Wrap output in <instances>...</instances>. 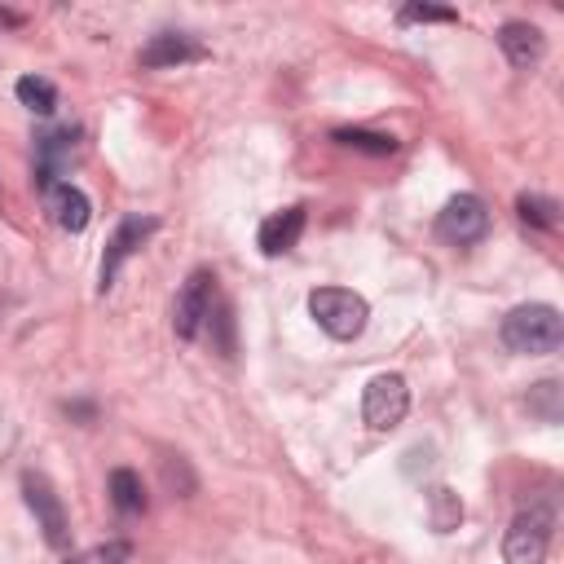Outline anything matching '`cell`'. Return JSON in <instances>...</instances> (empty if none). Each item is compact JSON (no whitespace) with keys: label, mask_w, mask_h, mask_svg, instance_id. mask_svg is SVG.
I'll use <instances>...</instances> for the list:
<instances>
[{"label":"cell","mask_w":564,"mask_h":564,"mask_svg":"<svg viewBox=\"0 0 564 564\" xmlns=\"http://www.w3.org/2000/svg\"><path fill=\"white\" fill-rule=\"evenodd\" d=\"M529 410L542 414V423H560V383H555V379H542V383L529 392Z\"/></svg>","instance_id":"cell-19"},{"label":"cell","mask_w":564,"mask_h":564,"mask_svg":"<svg viewBox=\"0 0 564 564\" xmlns=\"http://www.w3.org/2000/svg\"><path fill=\"white\" fill-rule=\"evenodd\" d=\"M141 66L150 70H172V66H185V62H203L207 48L194 40V35H181V31H159L150 35V44H141Z\"/></svg>","instance_id":"cell-9"},{"label":"cell","mask_w":564,"mask_h":564,"mask_svg":"<svg viewBox=\"0 0 564 564\" xmlns=\"http://www.w3.org/2000/svg\"><path fill=\"white\" fill-rule=\"evenodd\" d=\"M123 560H128V542H106V546H97L79 560H66V564H123Z\"/></svg>","instance_id":"cell-21"},{"label":"cell","mask_w":564,"mask_h":564,"mask_svg":"<svg viewBox=\"0 0 564 564\" xmlns=\"http://www.w3.org/2000/svg\"><path fill=\"white\" fill-rule=\"evenodd\" d=\"M212 273L207 269H194L189 278H185V286L176 291V304H172V330L181 335V339H194L198 330H203V322H207V313H212Z\"/></svg>","instance_id":"cell-5"},{"label":"cell","mask_w":564,"mask_h":564,"mask_svg":"<svg viewBox=\"0 0 564 564\" xmlns=\"http://www.w3.org/2000/svg\"><path fill=\"white\" fill-rule=\"evenodd\" d=\"M516 207H520L524 220H533V225H542V229H555V220H560V216H555V212H560L555 198H542V194H520Z\"/></svg>","instance_id":"cell-18"},{"label":"cell","mask_w":564,"mask_h":564,"mask_svg":"<svg viewBox=\"0 0 564 564\" xmlns=\"http://www.w3.org/2000/svg\"><path fill=\"white\" fill-rule=\"evenodd\" d=\"M304 234V207H282L260 225V251L264 256H286Z\"/></svg>","instance_id":"cell-13"},{"label":"cell","mask_w":564,"mask_h":564,"mask_svg":"<svg viewBox=\"0 0 564 564\" xmlns=\"http://www.w3.org/2000/svg\"><path fill=\"white\" fill-rule=\"evenodd\" d=\"M436 229H441L445 242L467 247V242H480V238H485V229H489V212H485V203H480L476 194H454V198L445 203Z\"/></svg>","instance_id":"cell-6"},{"label":"cell","mask_w":564,"mask_h":564,"mask_svg":"<svg viewBox=\"0 0 564 564\" xmlns=\"http://www.w3.org/2000/svg\"><path fill=\"white\" fill-rule=\"evenodd\" d=\"M154 229H159L154 216H123V220H119V229H115V238H110V247H106V256H101V295L110 291L119 264H123V260H128Z\"/></svg>","instance_id":"cell-10"},{"label":"cell","mask_w":564,"mask_h":564,"mask_svg":"<svg viewBox=\"0 0 564 564\" xmlns=\"http://www.w3.org/2000/svg\"><path fill=\"white\" fill-rule=\"evenodd\" d=\"M75 154H79V128H57V132L40 137V145H35V181H40V189L57 185L62 172H70Z\"/></svg>","instance_id":"cell-8"},{"label":"cell","mask_w":564,"mask_h":564,"mask_svg":"<svg viewBox=\"0 0 564 564\" xmlns=\"http://www.w3.org/2000/svg\"><path fill=\"white\" fill-rule=\"evenodd\" d=\"M110 502H115L123 516L145 511V489H141V476H137V471H128V467H115V471H110Z\"/></svg>","instance_id":"cell-14"},{"label":"cell","mask_w":564,"mask_h":564,"mask_svg":"<svg viewBox=\"0 0 564 564\" xmlns=\"http://www.w3.org/2000/svg\"><path fill=\"white\" fill-rule=\"evenodd\" d=\"M498 335L520 357H546V352H555L564 344V317L551 304H520V308H511L502 317Z\"/></svg>","instance_id":"cell-1"},{"label":"cell","mask_w":564,"mask_h":564,"mask_svg":"<svg viewBox=\"0 0 564 564\" xmlns=\"http://www.w3.org/2000/svg\"><path fill=\"white\" fill-rule=\"evenodd\" d=\"M335 141L348 145V150H366V154H392V150H397L392 137H383V132H366V128H339Z\"/></svg>","instance_id":"cell-17"},{"label":"cell","mask_w":564,"mask_h":564,"mask_svg":"<svg viewBox=\"0 0 564 564\" xmlns=\"http://www.w3.org/2000/svg\"><path fill=\"white\" fill-rule=\"evenodd\" d=\"M13 26H22V13H13V9H0V31H13Z\"/></svg>","instance_id":"cell-22"},{"label":"cell","mask_w":564,"mask_h":564,"mask_svg":"<svg viewBox=\"0 0 564 564\" xmlns=\"http://www.w3.org/2000/svg\"><path fill=\"white\" fill-rule=\"evenodd\" d=\"M498 48L507 53V62H511V66L529 70V66H538V62H542L546 40H542V31H538L533 22H507V26H498Z\"/></svg>","instance_id":"cell-12"},{"label":"cell","mask_w":564,"mask_h":564,"mask_svg":"<svg viewBox=\"0 0 564 564\" xmlns=\"http://www.w3.org/2000/svg\"><path fill=\"white\" fill-rule=\"evenodd\" d=\"M551 524H555V511L546 502H533L529 511H520L502 538V560L507 564H542L546 546H551Z\"/></svg>","instance_id":"cell-3"},{"label":"cell","mask_w":564,"mask_h":564,"mask_svg":"<svg viewBox=\"0 0 564 564\" xmlns=\"http://www.w3.org/2000/svg\"><path fill=\"white\" fill-rule=\"evenodd\" d=\"M22 494H26V507L35 511V520H40L48 546H66V542H70V524H66V507H62V498L53 494V485H48L44 476H26V480H22Z\"/></svg>","instance_id":"cell-7"},{"label":"cell","mask_w":564,"mask_h":564,"mask_svg":"<svg viewBox=\"0 0 564 564\" xmlns=\"http://www.w3.org/2000/svg\"><path fill=\"white\" fill-rule=\"evenodd\" d=\"M410 410V388L401 375H375L366 383V397H361V419L375 427V432H392Z\"/></svg>","instance_id":"cell-4"},{"label":"cell","mask_w":564,"mask_h":564,"mask_svg":"<svg viewBox=\"0 0 564 564\" xmlns=\"http://www.w3.org/2000/svg\"><path fill=\"white\" fill-rule=\"evenodd\" d=\"M427 520H432L436 533L458 529V524H463V502H458V494L445 489V485H436V489L427 494Z\"/></svg>","instance_id":"cell-15"},{"label":"cell","mask_w":564,"mask_h":564,"mask_svg":"<svg viewBox=\"0 0 564 564\" xmlns=\"http://www.w3.org/2000/svg\"><path fill=\"white\" fill-rule=\"evenodd\" d=\"M397 22H458V13L454 9H445V4H405L401 13H397Z\"/></svg>","instance_id":"cell-20"},{"label":"cell","mask_w":564,"mask_h":564,"mask_svg":"<svg viewBox=\"0 0 564 564\" xmlns=\"http://www.w3.org/2000/svg\"><path fill=\"white\" fill-rule=\"evenodd\" d=\"M44 212H48V220H53L57 229H66V234H79V229H88V220H93L88 194L75 189L70 181L44 185Z\"/></svg>","instance_id":"cell-11"},{"label":"cell","mask_w":564,"mask_h":564,"mask_svg":"<svg viewBox=\"0 0 564 564\" xmlns=\"http://www.w3.org/2000/svg\"><path fill=\"white\" fill-rule=\"evenodd\" d=\"M13 93H18V101H22L31 115H53V106H57V88H53L44 75H22V79L13 84Z\"/></svg>","instance_id":"cell-16"},{"label":"cell","mask_w":564,"mask_h":564,"mask_svg":"<svg viewBox=\"0 0 564 564\" xmlns=\"http://www.w3.org/2000/svg\"><path fill=\"white\" fill-rule=\"evenodd\" d=\"M308 313L330 339H357L366 330V317H370L366 300L348 286H317L308 295Z\"/></svg>","instance_id":"cell-2"}]
</instances>
